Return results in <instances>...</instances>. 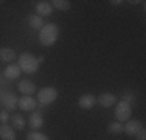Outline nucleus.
Wrapping results in <instances>:
<instances>
[{
  "label": "nucleus",
  "instance_id": "1",
  "mask_svg": "<svg viewBox=\"0 0 146 140\" xmlns=\"http://www.w3.org/2000/svg\"><path fill=\"white\" fill-rule=\"evenodd\" d=\"M59 36V28L56 23H47L39 30V42L44 47H51L56 44Z\"/></svg>",
  "mask_w": 146,
  "mask_h": 140
},
{
  "label": "nucleus",
  "instance_id": "2",
  "mask_svg": "<svg viewBox=\"0 0 146 140\" xmlns=\"http://www.w3.org/2000/svg\"><path fill=\"white\" fill-rule=\"evenodd\" d=\"M17 65L20 67V70H23L25 73H36L37 69H39V62L34 58L31 53H22L19 56V61H17Z\"/></svg>",
  "mask_w": 146,
  "mask_h": 140
},
{
  "label": "nucleus",
  "instance_id": "3",
  "mask_svg": "<svg viewBox=\"0 0 146 140\" xmlns=\"http://www.w3.org/2000/svg\"><path fill=\"white\" fill-rule=\"evenodd\" d=\"M132 115V107L129 103H126V101H120V103L115 104V117H117V121H121V123H124V121H127L131 118Z\"/></svg>",
  "mask_w": 146,
  "mask_h": 140
},
{
  "label": "nucleus",
  "instance_id": "4",
  "mask_svg": "<svg viewBox=\"0 0 146 140\" xmlns=\"http://www.w3.org/2000/svg\"><path fill=\"white\" fill-rule=\"evenodd\" d=\"M58 98V90L54 87H44L37 92V100L40 104H50Z\"/></svg>",
  "mask_w": 146,
  "mask_h": 140
},
{
  "label": "nucleus",
  "instance_id": "5",
  "mask_svg": "<svg viewBox=\"0 0 146 140\" xmlns=\"http://www.w3.org/2000/svg\"><path fill=\"white\" fill-rule=\"evenodd\" d=\"M143 129V125H141V121L138 120H127L126 125H124V131L127 135H131V137H137V134Z\"/></svg>",
  "mask_w": 146,
  "mask_h": 140
},
{
  "label": "nucleus",
  "instance_id": "6",
  "mask_svg": "<svg viewBox=\"0 0 146 140\" xmlns=\"http://www.w3.org/2000/svg\"><path fill=\"white\" fill-rule=\"evenodd\" d=\"M96 103H100L101 107H112V106H115L118 101H117V97L113 93L106 92V93H101V95L96 98Z\"/></svg>",
  "mask_w": 146,
  "mask_h": 140
},
{
  "label": "nucleus",
  "instance_id": "7",
  "mask_svg": "<svg viewBox=\"0 0 146 140\" xmlns=\"http://www.w3.org/2000/svg\"><path fill=\"white\" fill-rule=\"evenodd\" d=\"M17 106H19L22 111H34V109H36V106H37V101L34 100L33 97L23 95L19 101H17Z\"/></svg>",
  "mask_w": 146,
  "mask_h": 140
},
{
  "label": "nucleus",
  "instance_id": "8",
  "mask_svg": "<svg viewBox=\"0 0 146 140\" xmlns=\"http://www.w3.org/2000/svg\"><path fill=\"white\" fill-rule=\"evenodd\" d=\"M78 104H79V107H81V109L89 111V109H92V107L96 104V98L93 97L92 93H86V95H82L78 100Z\"/></svg>",
  "mask_w": 146,
  "mask_h": 140
},
{
  "label": "nucleus",
  "instance_id": "9",
  "mask_svg": "<svg viewBox=\"0 0 146 140\" xmlns=\"http://www.w3.org/2000/svg\"><path fill=\"white\" fill-rule=\"evenodd\" d=\"M17 87H19V90L27 97H31L36 92V86H34V83L30 81V79H22V81H19V86Z\"/></svg>",
  "mask_w": 146,
  "mask_h": 140
},
{
  "label": "nucleus",
  "instance_id": "10",
  "mask_svg": "<svg viewBox=\"0 0 146 140\" xmlns=\"http://www.w3.org/2000/svg\"><path fill=\"white\" fill-rule=\"evenodd\" d=\"M36 11L39 16H51L53 6H51V3L47 2V0H40V2L36 3Z\"/></svg>",
  "mask_w": 146,
  "mask_h": 140
},
{
  "label": "nucleus",
  "instance_id": "11",
  "mask_svg": "<svg viewBox=\"0 0 146 140\" xmlns=\"http://www.w3.org/2000/svg\"><path fill=\"white\" fill-rule=\"evenodd\" d=\"M0 139L2 140H16V132L9 125H0Z\"/></svg>",
  "mask_w": 146,
  "mask_h": 140
},
{
  "label": "nucleus",
  "instance_id": "12",
  "mask_svg": "<svg viewBox=\"0 0 146 140\" xmlns=\"http://www.w3.org/2000/svg\"><path fill=\"white\" fill-rule=\"evenodd\" d=\"M20 72H22V70H20V67L19 65H6V69H5V78H8V79H11V81H14V79H17L20 76Z\"/></svg>",
  "mask_w": 146,
  "mask_h": 140
},
{
  "label": "nucleus",
  "instance_id": "13",
  "mask_svg": "<svg viewBox=\"0 0 146 140\" xmlns=\"http://www.w3.org/2000/svg\"><path fill=\"white\" fill-rule=\"evenodd\" d=\"M30 128L33 129V131H37L39 128H42L44 126V118H42V115L39 114V112H36V114H33L30 117Z\"/></svg>",
  "mask_w": 146,
  "mask_h": 140
},
{
  "label": "nucleus",
  "instance_id": "14",
  "mask_svg": "<svg viewBox=\"0 0 146 140\" xmlns=\"http://www.w3.org/2000/svg\"><path fill=\"white\" fill-rule=\"evenodd\" d=\"M0 59H2L3 62H13L16 59V51L9 47L0 48Z\"/></svg>",
  "mask_w": 146,
  "mask_h": 140
},
{
  "label": "nucleus",
  "instance_id": "15",
  "mask_svg": "<svg viewBox=\"0 0 146 140\" xmlns=\"http://www.w3.org/2000/svg\"><path fill=\"white\" fill-rule=\"evenodd\" d=\"M28 23H30L31 28H34V30H40V28L44 27L42 17L37 16V14H31V16H28Z\"/></svg>",
  "mask_w": 146,
  "mask_h": 140
},
{
  "label": "nucleus",
  "instance_id": "16",
  "mask_svg": "<svg viewBox=\"0 0 146 140\" xmlns=\"http://www.w3.org/2000/svg\"><path fill=\"white\" fill-rule=\"evenodd\" d=\"M17 98L13 95V93H9V95H6L5 98H3V104H5V109L6 111H13V109H16V106H17Z\"/></svg>",
  "mask_w": 146,
  "mask_h": 140
},
{
  "label": "nucleus",
  "instance_id": "17",
  "mask_svg": "<svg viewBox=\"0 0 146 140\" xmlns=\"http://www.w3.org/2000/svg\"><path fill=\"white\" fill-rule=\"evenodd\" d=\"M51 6L59 9V11H68L70 9V2L68 0H51Z\"/></svg>",
  "mask_w": 146,
  "mask_h": 140
},
{
  "label": "nucleus",
  "instance_id": "18",
  "mask_svg": "<svg viewBox=\"0 0 146 140\" xmlns=\"http://www.w3.org/2000/svg\"><path fill=\"white\" fill-rule=\"evenodd\" d=\"M107 131L110 134H121L124 131V123H121V121H112L107 126Z\"/></svg>",
  "mask_w": 146,
  "mask_h": 140
},
{
  "label": "nucleus",
  "instance_id": "19",
  "mask_svg": "<svg viewBox=\"0 0 146 140\" xmlns=\"http://www.w3.org/2000/svg\"><path fill=\"white\" fill-rule=\"evenodd\" d=\"M11 121H13V128H16V129H23L25 128V118H23L20 114L11 115Z\"/></svg>",
  "mask_w": 146,
  "mask_h": 140
},
{
  "label": "nucleus",
  "instance_id": "20",
  "mask_svg": "<svg viewBox=\"0 0 146 140\" xmlns=\"http://www.w3.org/2000/svg\"><path fill=\"white\" fill-rule=\"evenodd\" d=\"M27 140H50V139L39 131H31L27 134Z\"/></svg>",
  "mask_w": 146,
  "mask_h": 140
},
{
  "label": "nucleus",
  "instance_id": "21",
  "mask_svg": "<svg viewBox=\"0 0 146 140\" xmlns=\"http://www.w3.org/2000/svg\"><path fill=\"white\" fill-rule=\"evenodd\" d=\"M121 98H123L121 101H126V103L131 104V103H134V101H135V98H137V97H135L134 93L131 92V90H124L123 95H121Z\"/></svg>",
  "mask_w": 146,
  "mask_h": 140
},
{
  "label": "nucleus",
  "instance_id": "22",
  "mask_svg": "<svg viewBox=\"0 0 146 140\" xmlns=\"http://www.w3.org/2000/svg\"><path fill=\"white\" fill-rule=\"evenodd\" d=\"M0 120L3 121V123H6V121L9 120V117H8V114H6V111H3V112H0Z\"/></svg>",
  "mask_w": 146,
  "mask_h": 140
},
{
  "label": "nucleus",
  "instance_id": "23",
  "mask_svg": "<svg viewBox=\"0 0 146 140\" xmlns=\"http://www.w3.org/2000/svg\"><path fill=\"white\" fill-rule=\"evenodd\" d=\"M137 139H138V140H146V131H145V128L137 134Z\"/></svg>",
  "mask_w": 146,
  "mask_h": 140
},
{
  "label": "nucleus",
  "instance_id": "24",
  "mask_svg": "<svg viewBox=\"0 0 146 140\" xmlns=\"http://www.w3.org/2000/svg\"><path fill=\"white\" fill-rule=\"evenodd\" d=\"M110 3H112V5H121L123 2H121V0H112Z\"/></svg>",
  "mask_w": 146,
  "mask_h": 140
},
{
  "label": "nucleus",
  "instance_id": "25",
  "mask_svg": "<svg viewBox=\"0 0 146 140\" xmlns=\"http://www.w3.org/2000/svg\"><path fill=\"white\" fill-rule=\"evenodd\" d=\"M37 62H44V56H39V58H37Z\"/></svg>",
  "mask_w": 146,
  "mask_h": 140
}]
</instances>
